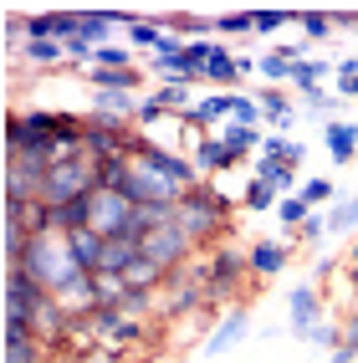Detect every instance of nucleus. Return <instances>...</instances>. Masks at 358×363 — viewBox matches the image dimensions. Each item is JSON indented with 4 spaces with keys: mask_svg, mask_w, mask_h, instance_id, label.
I'll return each mask as SVG.
<instances>
[{
    "mask_svg": "<svg viewBox=\"0 0 358 363\" xmlns=\"http://www.w3.org/2000/svg\"><path fill=\"white\" fill-rule=\"evenodd\" d=\"M230 210H235V200L220 195L210 179H200V184L179 200V225H184L189 240H195V251L225 246V235H230Z\"/></svg>",
    "mask_w": 358,
    "mask_h": 363,
    "instance_id": "1",
    "label": "nucleus"
},
{
    "mask_svg": "<svg viewBox=\"0 0 358 363\" xmlns=\"http://www.w3.org/2000/svg\"><path fill=\"white\" fill-rule=\"evenodd\" d=\"M92 189H98V169H92V159H72V164H57V169H46V179H41V205H77L87 200Z\"/></svg>",
    "mask_w": 358,
    "mask_h": 363,
    "instance_id": "2",
    "label": "nucleus"
},
{
    "mask_svg": "<svg viewBox=\"0 0 358 363\" xmlns=\"http://www.w3.org/2000/svg\"><path fill=\"white\" fill-rule=\"evenodd\" d=\"M133 220V200L118 195V189H92L87 195V230H98L108 240H123Z\"/></svg>",
    "mask_w": 358,
    "mask_h": 363,
    "instance_id": "3",
    "label": "nucleus"
},
{
    "mask_svg": "<svg viewBox=\"0 0 358 363\" xmlns=\"http://www.w3.org/2000/svg\"><path fill=\"white\" fill-rule=\"evenodd\" d=\"M123 195H128L133 205H169V210H179V200L189 195V189L174 184L169 174H159V169H149L143 159H133V179L123 184Z\"/></svg>",
    "mask_w": 358,
    "mask_h": 363,
    "instance_id": "4",
    "label": "nucleus"
},
{
    "mask_svg": "<svg viewBox=\"0 0 358 363\" xmlns=\"http://www.w3.org/2000/svg\"><path fill=\"white\" fill-rule=\"evenodd\" d=\"M52 302V292H46V286L36 281V277H26L16 266V272H6V318H16V323H36V312Z\"/></svg>",
    "mask_w": 358,
    "mask_h": 363,
    "instance_id": "5",
    "label": "nucleus"
},
{
    "mask_svg": "<svg viewBox=\"0 0 358 363\" xmlns=\"http://www.w3.org/2000/svg\"><path fill=\"white\" fill-rule=\"evenodd\" d=\"M323 292L318 281H302L292 286V297H286V328H292V337H302V343H313V333L323 328Z\"/></svg>",
    "mask_w": 358,
    "mask_h": 363,
    "instance_id": "6",
    "label": "nucleus"
},
{
    "mask_svg": "<svg viewBox=\"0 0 358 363\" xmlns=\"http://www.w3.org/2000/svg\"><path fill=\"white\" fill-rule=\"evenodd\" d=\"M143 256H149V261H159L164 272H179V266H189L200 251H195V240L184 235V225L174 220V225H164V230H154L149 240H143Z\"/></svg>",
    "mask_w": 358,
    "mask_h": 363,
    "instance_id": "7",
    "label": "nucleus"
},
{
    "mask_svg": "<svg viewBox=\"0 0 358 363\" xmlns=\"http://www.w3.org/2000/svg\"><path fill=\"white\" fill-rule=\"evenodd\" d=\"M246 328H251V302H241V307H230L220 323H215L210 333H205V358H220L225 348H235L246 337Z\"/></svg>",
    "mask_w": 358,
    "mask_h": 363,
    "instance_id": "8",
    "label": "nucleus"
},
{
    "mask_svg": "<svg viewBox=\"0 0 358 363\" xmlns=\"http://www.w3.org/2000/svg\"><path fill=\"white\" fill-rule=\"evenodd\" d=\"M292 246H297V240H256V246H251V277L261 286L276 281L286 266H292Z\"/></svg>",
    "mask_w": 358,
    "mask_h": 363,
    "instance_id": "9",
    "label": "nucleus"
},
{
    "mask_svg": "<svg viewBox=\"0 0 358 363\" xmlns=\"http://www.w3.org/2000/svg\"><path fill=\"white\" fill-rule=\"evenodd\" d=\"M256 103H261V128H267V133H286V128H292L297 103H292V92H286V87H261Z\"/></svg>",
    "mask_w": 358,
    "mask_h": 363,
    "instance_id": "10",
    "label": "nucleus"
},
{
    "mask_svg": "<svg viewBox=\"0 0 358 363\" xmlns=\"http://www.w3.org/2000/svg\"><path fill=\"white\" fill-rule=\"evenodd\" d=\"M205 82H215V92H235V82H241V72H235V52H230L225 41H210Z\"/></svg>",
    "mask_w": 358,
    "mask_h": 363,
    "instance_id": "11",
    "label": "nucleus"
},
{
    "mask_svg": "<svg viewBox=\"0 0 358 363\" xmlns=\"http://www.w3.org/2000/svg\"><path fill=\"white\" fill-rule=\"evenodd\" d=\"M189 123H195L200 133H220L230 123V92H210V98H195V108H189Z\"/></svg>",
    "mask_w": 358,
    "mask_h": 363,
    "instance_id": "12",
    "label": "nucleus"
},
{
    "mask_svg": "<svg viewBox=\"0 0 358 363\" xmlns=\"http://www.w3.org/2000/svg\"><path fill=\"white\" fill-rule=\"evenodd\" d=\"M189 159H195V174H200V179H215V174H225V169H235L230 154H225V143L215 138V133H205L195 149H189Z\"/></svg>",
    "mask_w": 358,
    "mask_h": 363,
    "instance_id": "13",
    "label": "nucleus"
},
{
    "mask_svg": "<svg viewBox=\"0 0 358 363\" xmlns=\"http://www.w3.org/2000/svg\"><path fill=\"white\" fill-rule=\"evenodd\" d=\"M41 343H36V333L26 328V323H16V318H6V363H41Z\"/></svg>",
    "mask_w": 358,
    "mask_h": 363,
    "instance_id": "14",
    "label": "nucleus"
},
{
    "mask_svg": "<svg viewBox=\"0 0 358 363\" xmlns=\"http://www.w3.org/2000/svg\"><path fill=\"white\" fill-rule=\"evenodd\" d=\"M138 103L133 92H92V118H108V123H133L138 118Z\"/></svg>",
    "mask_w": 358,
    "mask_h": 363,
    "instance_id": "15",
    "label": "nucleus"
},
{
    "mask_svg": "<svg viewBox=\"0 0 358 363\" xmlns=\"http://www.w3.org/2000/svg\"><path fill=\"white\" fill-rule=\"evenodd\" d=\"M323 138H328L332 164H358V123H348V118H338V123H323Z\"/></svg>",
    "mask_w": 358,
    "mask_h": 363,
    "instance_id": "16",
    "label": "nucleus"
},
{
    "mask_svg": "<svg viewBox=\"0 0 358 363\" xmlns=\"http://www.w3.org/2000/svg\"><path fill=\"white\" fill-rule=\"evenodd\" d=\"M225 143V154H230V164H241L246 154H261V138H267V128H246V123H225L220 133H215Z\"/></svg>",
    "mask_w": 358,
    "mask_h": 363,
    "instance_id": "17",
    "label": "nucleus"
},
{
    "mask_svg": "<svg viewBox=\"0 0 358 363\" xmlns=\"http://www.w3.org/2000/svg\"><path fill=\"white\" fill-rule=\"evenodd\" d=\"M16 57L26 62L31 72H57V67H67V46L62 41H26Z\"/></svg>",
    "mask_w": 358,
    "mask_h": 363,
    "instance_id": "18",
    "label": "nucleus"
},
{
    "mask_svg": "<svg viewBox=\"0 0 358 363\" xmlns=\"http://www.w3.org/2000/svg\"><path fill=\"white\" fill-rule=\"evenodd\" d=\"M82 77L92 82V92H138L143 87V72H108V67H87Z\"/></svg>",
    "mask_w": 358,
    "mask_h": 363,
    "instance_id": "19",
    "label": "nucleus"
},
{
    "mask_svg": "<svg viewBox=\"0 0 358 363\" xmlns=\"http://www.w3.org/2000/svg\"><path fill=\"white\" fill-rule=\"evenodd\" d=\"M328 77H338V62L297 57V67H292V87H297V98H302V92H313V87H323Z\"/></svg>",
    "mask_w": 358,
    "mask_h": 363,
    "instance_id": "20",
    "label": "nucleus"
},
{
    "mask_svg": "<svg viewBox=\"0 0 358 363\" xmlns=\"http://www.w3.org/2000/svg\"><path fill=\"white\" fill-rule=\"evenodd\" d=\"M164 26H169L179 41H205L215 36V16H189V11H164Z\"/></svg>",
    "mask_w": 358,
    "mask_h": 363,
    "instance_id": "21",
    "label": "nucleus"
},
{
    "mask_svg": "<svg viewBox=\"0 0 358 363\" xmlns=\"http://www.w3.org/2000/svg\"><path fill=\"white\" fill-rule=\"evenodd\" d=\"M67 240H72V256L82 261V272H92V277H98V272H103L108 235H98V230H77V235H67Z\"/></svg>",
    "mask_w": 358,
    "mask_h": 363,
    "instance_id": "22",
    "label": "nucleus"
},
{
    "mask_svg": "<svg viewBox=\"0 0 358 363\" xmlns=\"http://www.w3.org/2000/svg\"><path fill=\"white\" fill-rule=\"evenodd\" d=\"M281 205V189L272 184V179H246V189H241V210H251V215H261V210H276Z\"/></svg>",
    "mask_w": 358,
    "mask_h": 363,
    "instance_id": "23",
    "label": "nucleus"
},
{
    "mask_svg": "<svg viewBox=\"0 0 358 363\" xmlns=\"http://www.w3.org/2000/svg\"><path fill=\"white\" fill-rule=\"evenodd\" d=\"M164 36H169V26H164V16H143L138 26H128V46L133 52H159Z\"/></svg>",
    "mask_w": 358,
    "mask_h": 363,
    "instance_id": "24",
    "label": "nucleus"
},
{
    "mask_svg": "<svg viewBox=\"0 0 358 363\" xmlns=\"http://www.w3.org/2000/svg\"><path fill=\"white\" fill-rule=\"evenodd\" d=\"M235 36H256V11H225V16H215V41H235Z\"/></svg>",
    "mask_w": 358,
    "mask_h": 363,
    "instance_id": "25",
    "label": "nucleus"
},
{
    "mask_svg": "<svg viewBox=\"0 0 358 363\" xmlns=\"http://www.w3.org/2000/svg\"><path fill=\"white\" fill-rule=\"evenodd\" d=\"M143 256V246L138 240H108V251H103V272H113V277H123L128 266Z\"/></svg>",
    "mask_w": 358,
    "mask_h": 363,
    "instance_id": "26",
    "label": "nucleus"
},
{
    "mask_svg": "<svg viewBox=\"0 0 358 363\" xmlns=\"http://www.w3.org/2000/svg\"><path fill=\"white\" fill-rule=\"evenodd\" d=\"M113 31H118V16H113V11H82V36H87L92 46H108Z\"/></svg>",
    "mask_w": 358,
    "mask_h": 363,
    "instance_id": "27",
    "label": "nucleus"
},
{
    "mask_svg": "<svg viewBox=\"0 0 358 363\" xmlns=\"http://www.w3.org/2000/svg\"><path fill=\"white\" fill-rule=\"evenodd\" d=\"M92 169H98V189H118V195H123V184L133 179V159H103Z\"/></svg>",
    "mask_w": 358,
    "mask_h": 363,
    "instance_id": "28",
    "label": "nucleus"
},
{
    "mask_svg": "<svg viewBox=\"0 0 358 363\" xmlns=\"http://www.w3.org/2000/svg\"><path fill=\"white\" fill-rule=\"evenodd\" d=\"M353 225H358V195H353V200H332V210H328V235H353Z\"/></svg>",
    "mask_w": 358,
    "mask_h": 363,
    "instance_id": "29",
    "label": "nucleus"
},
{
    "mask_svg": "<svg viewBox=\"0 0 358 363\" xmlns=\"http://www.w3.org/2000/svg\"><path fill=\"white\" fill-rule=\"evenodd\" d=\"M281 26H297V11H281V6H261L256 11V36H276Z\"/></svg>",
    "mask_w": 358,
    "mask_h": 363,
    "instance_id": "30",
    "label": "nucleus"
},
{
    "mask_svg": "<svg viewBox=\"0 0 358 363\" xmlns=\"http://www.w3.org/2000/svg\"><path fill=\"white\" fill-rule=\"evenodd\" d=\"M230 123H246V128H261V103L251 98V92H241V87L230 92Z\"/></svg>",
    "mask_w": 358,
    "mask_h": 363,
    "instance_id": "31",
    "label": "nucleus"
},
{
    "mask_svg": "<svg viewBox=\"0 0 358 363\" xmlns=\"http://www.w3.org/2000/svg\"><path fill=\"white\" fill-rule=\"evenodd\" d=\"M353 358H358V302L343 312V348L332 353L328 363H353Z\"/></svg>",
    "mask_w": 358,
    "mask_h": 363,
    "instance_id": "32",
    "label": "nucleus"
},
{
    "mask_svg": "<svg viewBox=\"0 0 358 363\" xmlns=\"http://www.w3.org/2000/svg\"><path fill=\"white\" fill-rule=\"evenodd\" d=\"M297 31L307 41H328L332 36V16L328 11H297Z\"/></svg>",
    "mask_w": 358,
    "mask_h": 363,
    "instance_id": "33",
    "label": "nucleus"
},
{
    "mask_svg": "<svg viewBox=\"0 0 358 363\" xmlns=\"http://www.w3.org/2000/svg\"><path fill=\"white\" fill-rule=\"evenodd\" d=\"M307 215H313V210H307V200H302V195H281V205H276V220L286 225V235H297V225L307 220Z\"/></svg>",
    "mask_w": 358,
    "mask_h": 363,
    "instance_id": "34",
    "label": "nucleus"
},
{
    "mask_svg": "<svg viewBox=\"0 0 358 363\" xmlns=\"http://www.w3.org/2000/svg\"><path fill=\"white\" fill-rule=\"evenodd\" d=\"M297 195L307 200V210H323L332 195H338V189H332V179H302V189H297Z\"/></svg>",
    "mask_w": 358,
    "mask_h": 363,
    "instance_id": "35",
    "label": "nucleus"
},
{
    "mask_svg": "<svg viewBox=\"0 0 358 363\" xmlns=\"http://www.w3.org/2000/svg\"><path fill=\"white\" fill-rule=\"evenodd\" d=\"M143 333H149V323H143V318H123V323L108 333V343H113V348H128V343H138Z\"/></svg>",
    "mask_w": 358,
    "mask_h": 363,
    "instance_id": "36",
    "label": "nucleus"
},
{
    "mask_svg": "<svg viewBox=\"0 0 358 363\" xmlns=\"http://www.w3.org/2000/svg\"><path fill=\"white\" fill-rule=\"evenodd\" d=\"M313 343H318V348H328V358H332V353L343 348V318H328V323L313 333Z\"/></svg>",
    "mask_w": 358,
    "mask_h": 363,
    "instance_id": "37",
    "label": "nucleus"
},
{
    "mask_svg": "<svg viewBox=\"0 0 358 363\" xmlns=\"http://www.w3.org/2000/svg\"><path fill=\"white\" fill-rule=\"evenodd\" d=\"M338 98H358V57H343L338 62Z\"/></svg>",
    "mask_w": 358,
    "mask_h": 363,
    "instance_id": "38",
    "label": "nucleus"
},
{
    "mask_svg": "<svg viewBox=\"0 0 358 363\" xmlns=\"http://www.w3.org/2000/svg\"><path fill=\"white\" fill-rule=\"evenodd\" d=\"M323 235H328V215H323V210H313V215H307V220L297 225V240H302V246H318Z\"/></svg>",
    "mask_w": 358,
    "mask_h": 363,
    "instance_id": "39",
    "label": "nucleus"
},
{
    "mask_svg": "<svg viewBox=\"0 0 358 363\" xmlns=\"http://www.w3.org/2000/svg\"><path fill=\"white\" fill-rule=\"evenodd\" d=\"M77 363H123V348L103 343V348H92V353H87V358H77Z\"/></svg>",
    "mask_w": 358,
    "mask_h": 363,
    "instance_id": "40",
    "label": "nucleus"
},
{
    "mask_svg": "<svg viewBox=\"0 0 358 363\" xmlns=\"http://www.w3.org/2000/svg\"><path fill=\"white\" fill-rule=\"evenodd\" d=\"M332 16V31H353L358 26V11H328Z\"/></svg>",
    "mask_w": 358,
    "mask_h": 363,
    "instance_id": "41",
    "label": "nucleus"
},
{
    "mask_svg": "<svg viewBox=\"0 0 358 363\" xmlns=\"http://www.w3.org/2000/svg\"><path fill=\"white\" fill-rule=\"evenodd\" d=\"M343 266H358V240H348V256H343Z\"/></svg>",
    "mask_w": 358,
    "mask_h": 363,
    "instance_id": "42",
    "label": "nucleus"
},
{
    "mask_svg": "<svg viewBox=\"0 0 358 363\" xmlns=\"http://www.w3.org/2000/svg\"><path fill=\"white\" fill-rule=\"evenodd\" d=\"M353 41H358V26H353Z\"/></svg>",
    "mask_w": 358,
    "mask_h": 363,
    "instance_id": "43",
    "label": "nucleus"
}]
</instances>
